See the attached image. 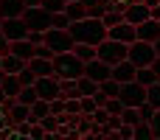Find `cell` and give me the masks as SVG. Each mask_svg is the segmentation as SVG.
I'll use <instances>...</instances> for the list:
<instances>
[{
	"mask_svg": "<svg viewBox=\"0 0 160 140\" xmlns=\"http://www.w3.org/2000/svg\"><path fill=\"white\" fill-rule=\"evenodd\" d=\"M68 31H70L76 45H93L96 48V45H101L107 39V28H104V22L98 17H84L79 22H70Z\"/></svg>",
	"mask_w": 160,
	"mask_h": 140,
	"instance_id": "cell-1",
	"label": "cell"
},
{
	"mask_svg": "<svg viewBox=\"0 0 160 140\" xmlns=\"http://www.w3.org/2000/svg\"><path fill=\"white\" fill-rule=\"evenodd\" d=\"M53 76L62 81V79H82L84 76V62L68 51V53H56L53 56Z\"/></svg>",
	"mask_w": 160,
	"mask_h": 140,
	"instance_id": "cell-2",
	"label": "cell"
},
{
	"mask_svg": "<svg viewBox=\"0 0 160 140\" xmlns=\"http://www.w3.org/2000/svg\"><path fill=\"white\" fill-rule=\"evenodd\" d=\"M127 59H129L135 67H152V62L158 59V53H155V45H152V42L135 39L132 45H127Z\"/></svg>",
	"mask_w": 160,
	"mask_h": 140,
	"instance_id": "cell-3",
	"label": "cell"
},
{
	"mask_svg": "<svg viewBox=\"0 0 160 140\" xmlns=\"http://www.w3.org/2000/svg\"><path fill=\"white\" fill-rule=\"evenodd\" d=\"M96 59H101V62H107L112 67V65H118V62L127 59V45L112 42V39H104L101 45H96Z\"/></svg>",
	"mask_w": 160,
	"mask_h": 140,
	"instance_id": "cell-4",
	"label": "cell"
},
{
	"mask_svg": "<svg viewBox=\"0 0 160 140\" xmlns=\"http://www.w3.org/2000/svg\"><path fill=\"white\" fill-rule=\"evenodd\" d=\"M22 22L28 25V31H48L51 22H53V14H48L42 6H34V8H25L22 11Z\"/></svg>",
	"mask_w": 160,
	"mask_h": 140,
	"instance_id": "cell-5",
	"label": "cell"
},
{
	"mask_svg": "<svg viewBox=\"0 0 160 140\" xmlns=\"http://www.w3.org/2000/svg\"><path fill=\"white\" fill-rule=\"evenodd\" d=\"M45 45L53 51V56L56 53H68V51H73V36H70V31H62V28H48L45 31Z\"/></svg>",
	"mask_w": 160,
	"mask_h": 140,
	"instance_id": "cell-6",
	"label": "cell"
},
{
	"mask_svg": "<svg viewBox=\"0 0 160 140\" xmlns=\"http://www.w3.org/2000/svg\"><path fill=\"white\" fill-rule=\"evenodd\" d=\"M118 101H121L124 107L138 109V107L146 101V87H141L138 81H127V84H121V90H118Z\"/></svg>",
	"mask_w": 160,
	"mask_h": 140,
	"instance_id": "cell-7",
	"label": "cell"
},
{
	"mask_svg": "<svg viewBox=\"0 0 160 140\" xmlns=\"http://www.w3.org/2000/svg\"><path fill=\"white\" fill-rule=\"evenodd\" d=\"M34 90H37V98L39 101H53V98H59V79L56 76H39L37 81H34Z\"/></svg>",
	"mask_w": 160,
	"mask_h": 140,
	"instance_id": "cell-8",
	"label": "cell"
},
{
	"mask_svg": "<svg viewBox=\"0 0 160 140\" xmlns=\"http://www.w3.org/2000/svg\"><path fill=\"white\" fill-rule=\"evenodd\" d=\"M0 34H3L8 42H20V39L28 36V25L22 22V17H8V20H3Z\"/></svg>",
	"mask_w": 160,
	"mask_h": 140,
	"instance_id": "cell-9",
	"label": "cell"
},
{
	"mask_svg": "<svg viewBox=\"0 0 160 140\" xmlns=\"http://www.w3.org/2000/svg\"><path fill=\"white\" fill-rule=\"evenodd\" d=\"M84 76L93 79L96 84H101V81L112 79V67L107 62H101V59H90V62H84Z\"/></svg>",
	"mask_w": 160,
	"mask_h": 140,
	"instance_id": "cell-10",
	"label": "cell"
},
{
	"mask_svg": "<svg viewBox=\"0 0 160 140\" xmlns=\"http://www.w3.org/2000/svg\"><path fill=\"white\" fill-rule=\"evenodd\" d=\"M146 20H149V6H143L141 0H129L127 8H124V22L141 25V22H146Z\"/></svg>",
	"mask_w": 160,
	"mask_h": 140,
	"instance_id": "cell-11",
	"label": "cell"
},
{
	"mask_svg": "<svg viewBox=\"0 0 160 140\" xmlns=\"http://www.w3.org/2000/svg\"><path fill=\"white\" fill-rule=\"evenodd\" d=\"M107 39H112V42H121V45H132L135 42V25H129V22H118V25H112V28H107Z\"/></svg>",
	"mask_w": 160,
	"mask_h": 140,
	"instance_id": "cell-12",
	"label": "cell"
},
{
	"mask_svg": "<svg viewBox=\"0 0 160 140\" xmlns=\"http://www.w3.org/2000/svg\"><path fill=\"white\" fill-rule=\"evenodd\" d=\"M135 65L129 62V59H124V62H118V65H112V81H118V84H127V81H135Z\"/></svg>",
	"mask_w": 160,
	"mask_h": 140,
	"instance_id": "cell-13",
	"label": "cell"
},
{
	"mask_svg": "<svg viewBox=\"0 0 160 140\" xmlns=\"http://www.w3.org/2000/svg\"><path fill=\"white\" fill-rule=\"evenodd\" d=\"M158 36H160V22H155V20H146V22L135 25V39H141V42H155Z\"/></svg>",
	"mask_w": 160,
	"mask_h": 140,
	"instance_id": "cell-14",
	"label": "cell"
},
{
	"mask_svg": "<svg viewBox=\"0 0 160 140\" xmlns=\"http://www.w3.org/2000/svg\"><path fill=\"white\" fill-rule=\"evenodd\" d=\"M25 11V3L22 0H0V17L8 20V17H22Z\"/></svg>",
	"mask_w": 160,
	"mask_h": 140,
	"instance_id": "cell-15",
	"label": "cell"
},
{
	"mask_svg": "<svg viewBox=\"0 0 160 140\" xmlns=\"http://www.w3.org/2000/svg\"><path fill=\"white\" fill-rule=\"evenodd\" d=\"M8 53L17 56V59H22V62H28V59L34 56V45H31L28 39H20V42H11V45H8Z\"/></svg>",
	"mask_w": 160,
	"mask_h": 140,
	"instance_id": "cell-16",
	"label": "cell"
},
{
	"mask_svg": "<svg viewBox=\"0 0 160 140\" xmlns=\"http://www.w3.org/2000/svg\"><path fill=\"white\" fill-rule=\"evenodd\" d=\"M28 67L34 70L37 79L39 76H53V59H37V56H31L28 59Z\"/></svg>",
	"mask_w": 160,
	"mask_h": 140,
	"instance_id": "cell-17",
	"label": "cell"
},
{
	"mask_svg": "<svg viewBox=\"0 0 160 140\" xmlns=\"http://www.w3.org/2000/svg\"><path fill=\"white\" fill-rule=\"evenodd\" d=\"M65 17H68L70 22L84 20V17H87V6H84L82 0H70V3H65Z\"/></svg>",
	"mask_w": 160,
	"mask_h": 140,
	"instance_id": "cell-18",
	"label": "cell"
},
{
	"mask_svg": "<svg viewBox=\"0 0 160 140\" xmlns=\"http://www.w3.org/2000/svg\"><path fill=\"white\" fill-rule=\"evenodd\" d=\"M0 67H3L6 76H17V73L25 67V62L17 59V56H11V53H6V56H0Z\"/></svg>",
	"mask_w": 160,
	"mask_h": 140,
	"instance_id": "cell-19",
	"label": "cell"
},
{
	"mask_svg": "<svg viewBox=\"0 0 160 140\" xmlns=\"http://www.w3.org/2000/svg\"><path fill=\"white\" fill-rule=\"evenodd\" d=\"M8 121L11 123H25L28 121V115H31V107H25V104H17V101H11V107H8Z\"/></svg>",
	"mask_w": 160,
	"mask_h": 140,
	"instance_id": "cell-20",
	"label": "cell"
},
{
	"mask_svg": "<svg viewBox=\"0 0 160 140\" xmlns=\"http://www.w3.org/2000/svg\"><path fill=\"white\" fill-rule=\"evenodd\" d=\"M45 115H51V104H48V101H39V98H37V101L31 104V115H28V121H31V123H39Z\"/></svg>",
	"mask_w": 160,
	"mask_h": 140,
	"instance_id": "cell-21",
	"label": "cell"
},
{
	"mask_svg": "<svg viewBox=\"0 0 160 140\" xmlns=\"http://www.w3.org/2000/svg\"><path fill=\"white\" fill-rule=\"evenodd\" d=\"M0 90L6 93V98H17V93L22 90V84H20L17 76H6V79L0 81Z\"/></svg>",
	"mask_w": 160,
	"mask_h": 140,
	"instance_id": "cell-22",
	"label": "cell"
},
{
	"mask_svg": "<svg viewBox=\"0 0 160 140\" xmlns=\"http://www.w3.org/2000/svg\"><path fill=\"white\" fill-rule=\"evenodd\" d=\"M76 87H79V98H90V95L98 93V84H96L93 79H87V76L76 79Z\"/></svg>",
	"mask_w": 160,
	"mask_h": 140,
	"instance_id": "cell-23",
	"label": "cell"
},
{
	"mask_svg": "<svg viewBox=\"0 0 160 140\" xmlns=\"http://www.w3.org/2000/svg\"><path fill=\"white\" fill-rule=\"evenodd\" d=\"M135 81H138L141 87H152V84L158 81V73H155L152 67H138V70H135Z\"/></svg>",
	"mask_w": 160,
	"mask_h": 140,
	"instance_id": "cell-24",
	"label": "cell"
},
{
	"mask_svg": "<svg viewBox=\"0 0 160 140\" xmlns=\"http://www.w3.org/2000/svg\"><path fill=\"white\" fill-rule=\"evenodd\" d=\"M59 98H79L76 79H62V81H59Z\"/></svg>",
	"mask_w": 160,
	"mask_h": 140,
	"instance_id": "cell-25",
	"label": "cell"
},
{
	"mask_svg": "<svg viewBox=\"0 0 160 140\" xmlns=\"http://www.w3.org/2000/svg\"><path fill=\"white\" fill-rule=\"evenodd\" d=\"M132 138L135 140H155V135H152V126L146 121H141V123L132 126Z\"/></svg>",
	"mask_w": 160,
	"mask_h": 140,
	"instance_id": "cell-26",
	"label": "cell"
},
{
	"mask_svg": "<svg viewBox=\"0 0 160 140\" xmlns=\"http://www.w3.org/2000/svg\"><path fill=\"white\" fill-rule=\"evenodd\" d=\"M17 104H25V107H31L34 101H37V90H34V84L31 87H22L20 93H17V98H14Z\"/></svg>",
	"mask_w": 160,
	"mask_h": 140,
	"instance_id": "cell-27",
	"label": "cell"
},
{
	"mask_svg": "<svg viewBox=\"0 0 160 140\" xmlns=\"http://www.w3.org/2000/svg\"><path fill=\"white\" fill-rule=\"evenodd\" d=\"M73 53H76L82 62H90V59H96V48H93V45H73Z\"/></svg>",
	"mask_w": 160,
	"mask_h": 140,
	"instance_id": "cell-28",
	"label": "cell"
},
{
	"mask_svg": "<svg viewBox=\"0 0 160 140\" xmlns=\"http://www.w3.org/2000/svg\"><path fill=\"white\" fill-rule=\"evenodd\" d=\"M98 90H101L107 98H118V90H121V84H118V81H112V79H107V81H101V84H98Z\"/></svg>",
	"mask_w": 160,
	"mask_h": 140,
	"instance_id": "cell-29",
	"label": "cell"
},
{
	"mask_svg": "<svg viewBox=\"0 0 160 140\" xmlns=\"http://www.w3.org/2000/svg\"><path fill=\"white\" fill-rule=\"evenodd\" d=\"M121 123H127V126L141 123V112H138V109H132V107H124V112H121Z\"/></svg>",
	"mask_w": 160,
	"mask_h": 140,
	"instance_id": "cell-30",
	"label": "cell"
},
{
	"mask_svg": "<svg viewBox=\"0 0 160 140\" xmlns=\"http://www.w3.org/2000/svg\"><path fill=\"white\" fill-rule=\"evenodd\" d=\"M146 104H152L155 109H160V84L158 81L152 87H146Z\"/></svg>",
	"mask_w": 160,
	"mask_h": 140,
	"instance_id": "cell-31",
	"label": "cell"
},
{
	"mask_svg": "<svg viewBox=\"0 0 160 140\" xmlns=\"http://www.w3.org/2000/svg\"><path fill=\"white\" fill-rule=\"evenodd\" d=\"M17 79H20V84H22V87H31V84L37 81V76H34V70L28 67V62H25V67L17 73Z\"/></svg>",
	"mask_w": 160,
	"mask_h": 140,
	"instance_id": "cell-32",
	"label": "cell"
},
{
	"mask_svg": "<svg viewBox=\"0 0 160 140\" xmlns=\"http://www.w3.org/2000/svg\"><path fill=\"white\" fill-rule=\"evenodd\" d=\"M39 6H42L48 14H62V11H65V0H42Z\"/></svg>",
	"mask_w": 160,
	"mask_h": 140,
	"instance_id": "cell-33",
	"label": "cell"
},
{
	"mask_svg": "<svg viewBox=\"0 0 160 140\" xmlns=\"http://www.w3.org/2000/svg\"><path fill=\"white\" fill-rule=\"evenodd\" d=\"M124 20V14L121 11H107L104 17H101V22H104V28H112V25H118Z\"/></svg>",
	"mask_w": 160,
	"mask_h": 140,
	"instance_id": "cell-34",
	"label": "cell"
},
{
	"mask_svg": "<svg viewBox=\"0 0 160 140\" xmlns=\"http://www.w3.org/2000/svg\"><path fill=\"white\" fill-rule=\"evenodd\" d=\"M65 115H82V104H79V98H65Z\"/></svg>",
	"mask_w": 160,
	"mask_h": 140,
	"instance_id": "cell-35",
	"label": "cell"
},
{
	"mask_svg": "<svg viewBox=\"0 0 160 140\" xmlns=\"http://www.w3.org/2000/svg\"><path fill=\"white\" fill-rule=\"evenodd\" d=\"M79 104H82V115H93V112L98 109V104H96L93 95H90V98H79Z\"/></svg>",
	"mask_w": 160,
	"mask_h": 140,
	"instance_id": "cell-36",
	"label": "cell"
},
{
	"mask_svg": "<svg viewBox=\"0 0 160 140\" xmlns=\"http://www.w3.org/2000/svg\"><path fill=\"white\" fill-rule=\"evenodd\" d=\"M104 109H107L110 115H121V112H124V104H121L118 98H107V104H104Z\"/></svg>",
	"mask_w": 160,
	"mask_h": 140,
	"instance_id": "cell-37",
	"label": "cell"
},
{
	"mask_svg": "<svg viewBox=\"0 0 160 140\" xmlns=\"http://www.w3.org/2000/svg\"><path fill=\"white\" fill-rule=\"evenodd\" d=\"M39 126H42L45 132H56V126H59V118H56V115H45V118L39 121Z\"/></svg>",
	"mask_w": 160,
	"mask_h": 140,
	"instance_id": "cell-38",
	"label": "cell"
},
{
	"mask_svg": "<svg viewBox=\"0 0 160 140\" xmlns=\"http://www.w3.org/2000/svg\"><path fill=\"white\" fill-rule=\"evenodd\" d=\"M51 28H62V31H68V28H70V20L65 17V11H62V14H53V22H51Z\"/></svg>",
	"mask_w": 160,
	"mask_h": 140,
	"instance_id": "cell-39",
	"label": "cell"
},
{
	"mask_svg": "<svg viewBox=\"0 0 160 140\" xmlns=\"http://www.w3.org/2000/svg\"><path fill=\"white\" fill-rule=\"evenodd\" d=\"M34 56H37V59H53V51L42 42V45H34Z\"/></svg>",
	"mask_w": 160,
	"mask_h": 140,
	"instance_id": "cell-40",
	"label": "cell"
},
{
	"mask_svg": "<svg viewBox=\"0 0 160 140\" xmlns=\"http://www.w3.org/2000/svg\"><path fill=\"white\" fill-rule=\"evenodd\" d=\"M138 112H141V121H146V123H149V121L155 118V107H152V104H146V101H143V104L138 107Z\"/></svg>",
	"mask_w": 160,
	"mask_h": 140,
	"instance_id": "cell-41",
	"label": "cell"
},
{
	"mask_svg": "<svg viewBox=\"0 0 160 140\" xmlns=\"http://www.w3.org/2000/svg\"><path fill=\"white\" fill-rule=\"evenodd\" d=\"M90 118H93V121H96V123H98V126H104V123H107V121H110V112H107V109H104V107H98V109H96V112H93V115H90Z\"/></svg>",
	"mask_w": 160,
	"mask_h": 140,
	"instance_id": "cell-42",
	"label": "cell"
},
{
	"mask_svg": "<svg viewBox=\"0 0 160 140\" xmlns=\"http://www.w3.org/2000/svg\"><path fill=\"white\" fill-rule=\"evenodd\" d=\"M51 115H65V98H53L51 101Z\"/></svg>",
	"mask_w": 160,
	"mask_h": 140,
	"instance_id": "cell-43",
	"label": "cell"
},
{
	"mask_svg": "<svg viewBox=\"0 0 160 140\" xmlns=\"http://www.w3.org/2000/svg\"><path fill=\"white\" fill-rule=\"evenodd\" d=\"M149 126H152V135H155V140H160V109H155V118L149 121Z\"/></svg>",
	"mask_w": 160,
	"mask_h": 140,
	"instance_id": "cell-44",
	"label": "cell"
},
{
	"mask_svg": "<svg viewBox=\"0 0 160 140\" xmlns=\"http://www.w3.org/2000/svg\"><path fill=\"white\" fill-rule=\"evenodd\" d=\"M28 135H31V140H42L45 138V129H42L39 123H31V126H28Z\"/></svg>",
	"mask_w": 160,
	"mask_h": 140,
	"instance_id": "cell-45",
	"label": "cell"
},
{
	"mask_svg": "<svg viewBox=\"0 0 160 140\" xmlns=\"http://www.w3.org/2000/svg\"><path fill=\"white\" fill-rule=\"evenodd\" d=\"M25 39H28L31 45H42V42H45V34H42V31H28Z\"/></svg>",
	"mask_w": 160,
	"mask_h": 140,
	"instance_id": "cell-46",
	"label": "cell"
},
{
	"mask_svg": "<svg viewBox=\"0 0 160 140\" xmlns=\"http://www.w3.org/2000/svg\"><path fill=\"white\" fill-rule=\"evenodd\" d=\"M115 135H118V140H127V138H132V126H127V123H121V129H118Z\"/></svg>",
	"mask_w": 160,
	"mask_h": 140,
	"instance_id": "cell-47",
	"label": "cell"
},
{
	"mask_svg": "<svg viewBox=\"0 0 160 140\" xmlns=\"http://www.w3.org/2000/svg\"><path fill=\"white\" fill-rule=\"evenodd\" d=\"M8 45H11V42H8V39L0 34V56H6V53H8Z\"/></svg>",
	"mask_w": 160,
	"mask_h": 140,
	"instance_id": "cell-48",
	"label": "cell"
},
{
	"mask_svg": "<svg viewBox=\"0 0 160 140\" xmlns=\"http://www.w3.org/2000/svg\"><path fill=\"white\" fill-rule=\"evenodd\" d=\"M93 98H96V104H98V107H104V104H107V95H104V93H101V90H98V93H96V95H93Z\"/></svg>",
	"mask_w": 160,
	"mask_h": 140,
	"instance_id": "cell-49",
	"label": "cell"
},
{
	"mask_svg": "<svg viewBox=\"0 0 160 140\" xmlns=\"http://www.w3.org/2000/svg\"><path fill=\"white\" fill-rule=\"evenodd\" d=\"M152 70L158 73V79H160V56H158V59H155V62H152Z\"/></svg>",
	"mask_w": 160,
	"mask_h": 140,
	"instance_id": "cell-50",
	"label": "cell"
},
{
	"mask_svg": "<svg viewBox=\"0 0 160 140\" xmlns=\"http://www.w3.org/2000/svg\"><path fill=\"white\" fill-rule=\"evenodd\" d=\"M22 3H25V8H34V6H39L42 0H22Z\"/></svg>",
	"mask_w": 160,
	"mask_h": 140,
	"instance_id": "cell-51",
	"label": "cell"
},
{
	"mask_svg": "<svg viewBox=\"0 0 160 140\" xmlns=\"http://www.w3.org/2000/svg\"><path fill=\"white\" fill-rule=\"evenodd\" d=\"M152 45H155V53H158V56H160V36H158V39H155V42H152Z\"/></svg>",
	"mask_w": 160,
	"mask_h": 140,
	"instance_id": "cell-52",
	"label": "cell"
},
{
	"mask_svg": "<svg viewBox=\"0 0 160 140\" xmlns=\"http://www.w3.org/2000/svg\"><path fill=\"white\" fill-rule=\"evenodd\" d=\"M3 79H6V73H3V67H0V81H3Z\"/></svg>",
	"mask_w": 160,
	"mask_h": 140,
	"instance_id": "cell-53",
	"label": "cell"
},
{
	"mask_svg": "<svg viewBox=\"0 0 160 140\" xmlns=\"http://www.w3.org/2000/svg\"><path fill=\"white\" fill-rule=\"evenodd\" d=\"M0 25H3V17H0Z\"/></svg>",
	"mask_w": 160,
	"mask_h": 140,
	"instance_id": "cell-54",
	"label": "cell"
},
{
	"mask_svg": "<svg viewBox=\"0 0 160 140\" xmlns=\"http://www.w3.org/2000/svg\"><path fill=\"white\" fill-rule=\"evenodd\" d=\"M127 140H135V138H127Z\"/></svg>",
	"mask_w": 160,
	"mask_h": 140,
	"instance_id": "cell-55",
	"label": "cell"
},
{
	"mask_svg": "<svg viewBox=\"0 0 160 140\" xmlns=\"http://www.w3.org/2000/svg\"><path fill=\"white\" fill-rule=\"evenodd\" d=\"M158 84H160V79H158Z\"/></svg>",
	"mask_w": 160,
	"mask_h": 140,
	"instance_id": "cell-56",
	"label": "cell"
},
{
	"mask_svg": "<svg viewBox=\"0 0 160 140\" xmlns=\"http://www.w3.org/2000/svg\"><path fill=\"white\" fill-rule=\"evenodd\" d=\"M158 6H160V0H158Z\"/></svg>",
	"mask_w": 160,
	"mask_h": 140,
	"instance_id": "cell-57",
	"label": "cell"
}]
</instances>
